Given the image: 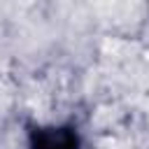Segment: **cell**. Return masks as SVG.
Returning a JSON list of instances; mask_svg holds the SVG:
<instances>
[{
	"mask_svg": "<svg viewBox=\"0 0 149 149\" xmlns=\"http://www.w3.org/2000/svg\"><path fill=\"white\" fill-rule=\"evenodd\" d=\"M26 149H84V133L77 121L26 123Z\"/></svg>",
	"mask_w": 149,
	"mask_h": 149,
	"instance_id": "6da1fadb",
	"label": "cell"
}]
</instances>
